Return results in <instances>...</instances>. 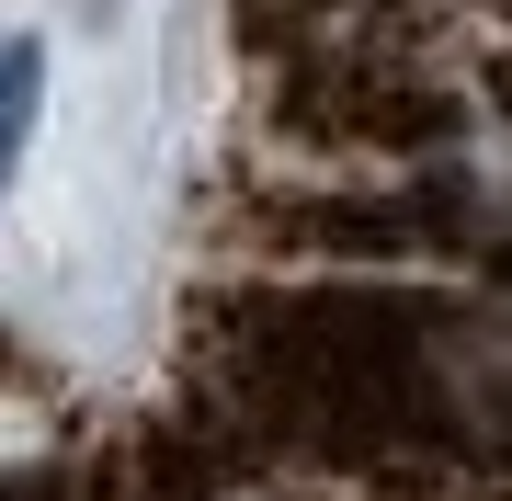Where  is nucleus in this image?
Here are the masks:
<instances>
[{"label": "nucleus", "instance_id": "obj_1", "mask_svg": "<svg viewBox=\"0 0 512 501\" xmlns=\"http://www.w3.org/2000/svg\"><path fill=\"white\" fill-rule=\"evenodd\" d=\"M35 103H46V57H35V46H0V183H12V160H23Z\"/></svg>", "mask_w": 512, "mask_h": 501}]
</instances>
